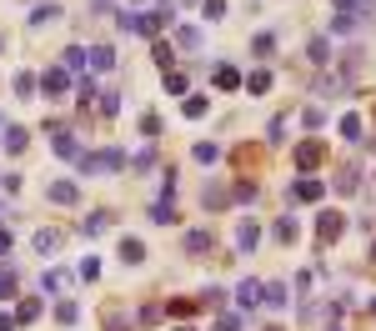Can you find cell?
<instances>
[{"label":"cell","instance_id":"2e32d148","mask_svg":"<svg viewBox=\"0 0 376 331\" xmlns=\"http://www.w3.org/2000/svg\"><path fill=\"white\" fill-rule=\"evenodd\" d=\"M50 201H56V206H76L81 201V186L76 181H50Z\"/></svg>","mask_w":376,"mask_h":331},{"label":"cell","instance_id":"8d00e7d4","mask_svg":"<svg viewBox=\"0 0 376 331\" xmlns=\"http://www.w3.org/2000/svg\"><path fill=\"white\" fill-rule=\"evenodd\" d=\"M186 86H191V81H186L181 71H166V81H160V91H166V95H186Z\"/></svg>","mask_w":376,"mask_h":331},{"label":"cell","instance_id":"44dd1931","mask_svg":"<svg viewBox=\"0 0 376 331\" xmlns=\"http://www.w3.org/2000/svg\"><path fill=\"white\" fill-rule=\"evenodd\" d=\"M16 321H20V326L40 321V301H35V296H20V301H16Z\"/></svg>","mask_w":376,"mask_h":331},{"label":"cell","instance_id":"9c48e42d","mask_svg":"<svg viewBox=\"0 0 376 331\" xmlns=\"http://www.w3.org/2000/svg\"><path fill=\"white\" fill-rule=\"evenodd\" d=\"M311 91H316L321 100H331V95H346V91H356V86H351V81L336 71V76H316V86H311Z\"/></svg>","mask_w":376,"mask_h":331},{"label":"cell","instance_id":"db71d44e","mask_svg":"<svg viewBox=\"0 0 376 331\" xmlns=\"http://www.w3.org/2000/svg\"><path fill=\"white\" fill-rule=\"evenodd\" d=\"M11 251V236H6V226H0V256H6Z\"/></svg>","mask_w":376,"mask_h":331},{"label":"cell","instance_id":"f5cc1de1","mask_svg":"<svg viewBox=\"0 0 376 331\" xmlns=\"http://www.w3.org/2000/svg\"><path fill=\"white\" fill-rule=\"evenodd\" d=\"M216 331H241V316H221V321H216Z\"/></svg>","mask_w":376,"mask_h":331},{"label":"cell","instance_id":"60d3db41","mask_svg":"<svg viewBox=\"0 0 376 331\" xmlns=\"http://www.w3.org/2000/svg\"><path fill=\"white\" fill-rule=\"evenodd\" d=\"M86 61H90L86 45H71V50H66V71H86Z\"/></svg>","mask_w":376,"mask_h":331},{"label":"cell","instance_id":"f35d334b","mask_svg":"<svg viewBox=\"0 0 376 331\" xmlns=\"http://www.w3.org/2000/svg\"><path fill=\"white\" fill-rule=\"evenodd\" d=\"M261 291H266L261 281H241V291H236V301H241V306H256V301H261Z\"/></svg>","mask_w":376,"mask_h":331},{"label":"cell","instance_id":"f546056e","mask_svg":"<svg viewBox=\"0 0 376 331\" xmlns=\"http://www.w3.org/2000/svg\"><path fill=\"white\" fill-rule=\"evenodd\" d=\"M286 296H291V291H286L281 281H266V291H261V301H266V306H286Z\"/></svg>","mask_w":376,"mask_h":331},{"label":"cell","instance_id":"52a82bcc","mask_svg":"<svg viewBox=\"0 0 376 331\" xmlns=\"http://www.w3.org/2000/svg\"><path fill=\"white\" fill-rule=\"evenodd\" d=\"M71 86H76V81H71V71H66V66H50V71L40 76V91H45L50 100H61V95H66Z\"/></svg>","mask_w":376,"mask_h":331},{"label":"cell","instance_id":"836d02e7","mask_svg":"<svg viewBox=\"0 0 376 331\" xmlns=\"http://www.w3.org/2000/svg\"><path fill=\"white\" fill-rule=\"evenodd\" d=\"M181 110H186V121H201L206 110H211V100H206V95H186V105H181Z\"/></svg>","mask_w":376,"mask_h":331},{"label":"cell","instance_id":"bcb514c9","mask_svg":"<svg viewBox=\"0 0 376 331\" xmlns=\"http://www.w3.org/2000/svg\"><path fill=\"white\" fill-rule=\"evenodd\" d=\"M191 156H196V161H206V166H211V161H216V156H221V151H216V141H196V151H191Z\"/></svg>","mask_w":376,"mask_h":331},{"label":"cell","instance_id":"4fadbf2b","mask_svg":"<svg viewBox=\"0 0 376 331\" xmlns=\"http://www.w3.org/2000/svg\"><path fill=\"white\" fill-rule=\"evenodd\" d=\"M261 246V226L246 216V221H236V251H256Z\"/></svg>","mask_w":376,"mask_h":331},{"label":"cell","instance_id":"d4e9b609","mask_svg":"<svg viewBox=\"0 0 376 331\" xmlns=\"http://www.w3.org/2000/svg\"><path fill=\"white\" fill-rule=\"evenodd\" d=\"M151 221H155V226H171V221H176V211H171V201H166V196L151 201Z\"/></svg>","mask_w":376,"mask_h":331},{"label":"cell","instance_id":"91938a15","mask_svg":"<svg viewBox=\"0 0 376 331\" xmlns=\"http://www.w3.org/2000/svg\"><path fill=\"white\" fill-rule=\"evenodd\" d=\"M371 316H376V296H371Z\"/></svg>","mask_w":376,"mask_h":331},{"label":"cell","instance_id":"484cf974","mask_svg":"<svg viewBox=\"0 0 376 331\" xmlns=\"http://www.w3.org/2000/svg\"><path fill=\"white\" fill-rule=\"evenodd\" d=\"M271 50H276V35H271V30H261V35L251 40V55H256V61H266Z\"/></svg>","mask_w":376,"mask_h":331},{"label":"cell","instance_id":"1f68e13d","mask_svg":"<svg viewBox=\"0 0 376 331\" xmlns=\"http://www.w3.org/2000/svg\"><path fill=\"white\" fill-rule=\"evenodd\" d=\"M50 21H61V6H50V0L30 11V25H50Z\"/></svg>","mask_w":376,"mask_h":331},{"label":"cell","instance_id":"d6a6232c","mask_svg":"<svg viewBox=\"0 0 376 331\" xmlns=\"http://www.w3.org/2000/svg\"><path fill=\"white\" fill-rule=\"evenodd\" d=\"M246 91L251 95H266V91H271V71H251L246 76Z\"/></svg>","mask_w":376,"mask_h":331},{"label":"cell","instance_id":"ac0fdd59","mask_svg":"<svg viewBox=\"0 0 376 331\" xmlns=\"http://www.w3.org/2000/svg\"><path fill=\"white\" fill-rule=\"evenodd\" d=\"M166 311H171V316H176V321H191V316H196V311H201V296H176V301H171V306H166Z\"/></svg>","mask_w":376,"mask_h":331},{"label":"cell","instance_id":"681fc988","mask_svg":"<svg viewBox=\"0 0 376 331\" xmlns=\"http://www.w3.org/2000/svg\"><path fill=\"white\" fill-rule=\"evenodd\" d=\"M35 91H40L35 76H16V95H35Z\"/></svg>","mask_w":376,"mask_h":331},{"label":"cell","instance_id":"b9f144b4","mask_svg":"<svg viewBox=\"0 0 376 331\" xmlns=\"http://www.w3.org/2000/svg\"><path fill=\"white\" fill-rule=\"evenodd\" d=\"M301 126H306V131L327 126V110H321V105H306V110H301Z\"/></svg>","mask_w":376,"mask_h":331},{"label":"cell","instance_id":"6125c7cd","mask_svg":"<svg viewBox=\"0 0 376 331\" xmlns=\"http://www.w3.org/2000/svg\"><path fill=\"white\" fill-rule=\"evenodd\" d=\"M0 50H6V40H0Z\"/></svg>","mask_w":376,"mask_h":331},{"label":"cell","instance_id":"cb8c5ba5","mask_svg":"<svg viewBox=\"0 0 376 331\" xmlns=\"http://www.w3.org/2000/svg\"><path fill=\"white\" fill-rule=\"evenodd\" d=\"M121 261H146V241H136V236H121Z\"/></svg>","mask_w":376,"mask_h":331},{"label":"cell","instance_id":"7dc6e473","mask_svg":"<svg viewBox=\"0 0 376 331\" xmlns=\"http://www.w3.org/2000/svg\"><path fill=\"white\" fill-rule=\"evenodd\" d=\"M151 55H155V66H160V71H171V45H166V40H155Z\"/></svg>","mask_w":376,"mask_h":331},{"label":"cell","instance_id":"816d5d0a","mask_svg":"<svg viewBox=\"0 0 376 331\" xmlns=\"http://www.w3.org/2000/svg\"><path fill=\"white\" fill-rule=\"evenodd\" d=\"M131 166H136V176H146V171H151V166H155V156H151V151H141V156H136Z\"/></svg>","mask_w":376,"mask_h":331},{"label":"cell","instance_id":"11a10c76","mask_svg":"<svg viewBox=\"0 0 376 331\" xmlns=\"http://www.w3.org/2000/svg\"><path fill=\"white\" fill-rule=\"evenodd\" d=\"M0 331H16V316H0Z\"/></svg>","mask_w":376,"mask_h":331},{"label":"cell","instance_id":"ab89813d","mask_svg":"<svg viewBox=\"0 0 376 331\" xmlns=\"http://www.w3.org/2000/svg\"><path fill=\"white\" fill-rule=\"evenodd\" d=\"M56 321H61V326H76V321H81V306H76V301H56Z\"/></svg>","mask_w":376,"mask_h":331},{"label":"cell","instance_id":"ba28073f","mask_svg":"<svg viewBox=\"0 0 376 331\" xmlns=\"http://www.w3.org/2000/svg\"><path fill=\"white\" fill-rule=\"evenodd\" d=\"M361 186V161H336V196H351Z\"/></svg>","mask_w":376,"mask_h":331},{"label":"cell","instance_id":"7402d4cb","mask_svg":"<svg viewBox=\"0 0 376 331\" xmlns=\"http://www.w3.org/2000/svg\"><path fill=\"white\" fill-rule=\"evenodd\" d=\"M16 286H20V271H16V266H0V301H11Z\"/></svg>","mask_w":376,"mask_h":331},{"label":"cell","instance_id":"94428289","mask_svg":"<svg viewBox=\"0 0 376 331\" xmlns=\"http://www.w3.org/2000/svg\"><path fill=\"white\" fill-rule=\"evenodd\" d=\"M176 331H191V326H176Z\"/></svg>","mask_w":376,"mask_h":331},{"label":"cell","instance_id":"30bf717a","mask_svg":"<svg viewBox=\"0 0 376 331\" xmlns=\"http://www.w3.org/2000/svg\"><path fill=\"white\" fill-rule=\"evenodd\" d=\"M100 326H105V331H131L126 306H121V301H105V306H100Z\"/></svg>","mask_w":376,"mask_h":331},{"label":"cell","instance_id":"d6986e66","mask_svg":"<svg viewBox=\"0 0 376 331\" xmlns=\"http://www.w3.org/2000/svg\"><path fill=\"white\" fill-rule=\"evenodd\" d=\"M306 55H311L316 66H327V61H331V40H327V35H311V40H306Z\"/></svg>","mask_w":376,"mask_h":331},{"label":"cell","instance_id":"3957f363","mask_svg":"<svg viewBox=\"0 0 376 331\" xmlns=\"http://www.w3.org/2000/svg\"><path fill=\"white\" fill-rule=\"evenodd\" d=\"M231 166H236L241 176H261V166H266V146H256V141L231 146Z\"/></svg>","mask_w":376,"mask_h":331},{"label":"cell","instance_id":"680465c9","mask_svg":"<svg viewBox=\"0 0 376 331\" xmlns=\"http://www.w3.org/2000/svg\"><path fill=\"white\" fill-rule=\"evenodd\" d=\"M266 331H286V326H266Z\"/></svg>","mask_w":376,"mask_h":331},{"label":"cell","instance_id":"e575fe53","mask_svg":"<svg viewBox=\"0 0 376 331\" xmlns=\"http://www.w3.org/2000/svg\"><path fill=\"white\" fill-rule=\"evenodd\" d=\"M90 66H95V71H111V66H116V50H111V45H95V50H90Z\"/></svg>","mask_w":376,"mask_h":331},{"label":"cell","instance_id":"f907efd6","mask_svg":"<svg viewBox=\"0 0 376 331\" xmlns=\"http://www.w3.org/2000/svg\"><path fill=\"white\" fill-rule=\"evenodd\" d=\"M221 301H226L221 286H206V291H201V306H221Z\"/></svg>","mask_w":376,"mask_h":331},{"label":"cell","instance_id":"9a60e30c","mask_svg":"<svg viewBox=\"0 0 376 331\" xmlns=\"http://www.w3.org/2000/svg\"><path fill=\"white\" fill-rule=\"evenodd\" d=\"M61 246H66V231H50V226L35 231V251H40V256H56Z\"/></svg>","mask_w":376,"mask_h":331},{"label":"cell","instance_id":"f6af8a7d","mask_svg":"<svg viewBox=\"0 0 376 331\" xmlns=\"http://www.w3.org/2000/svg\"><path fill=\"white\" fill-rule=\"evenodd\" d=\"M141 131H146V136H160V131H166V121H160L155 110H146V116H141Z\"/></svg>","mask_w":376,"mask_h":331},{"label":"cell","instance_id":"f1b7e54d","mask_svg":"<svg viewBox=\"0 0 376 331\" xmlns=\"http://www.w3.org/2000/svg\"><path fill=\"white\" fill-rule=\"evenodd\" d=\"M186 251L191 256H211V236L206 231H186Z\"/></svg>","mask_w":376,"mask_h":331},{"label":"cell","instance_id":"4dcf8cb0","mask_svg":"<svg viewBox=\"0 0 376 331\" xmlns=\"http://www.w3.org/2000/svg\"><path fill=\"white\" fill-rule=\"evenodd\" d=\"M66 281H71L66 271H45V276H40V286H45V296H56V291H66Z\"/></svg>","mask_w":376,"mask_h":331},{"label":"cell","instance_id":"7bdbcfd3","mask_svg":"<svg viewBox=\"0 0 376 331\" xmlns=\"http://www.w3.org/2000/svg\"><path fill=\"white\" fill-rule=\"evenodd\" d=\"M100 271H105L100 256H86V261H81V281H100Z\"/></svg>","mask_w":376,"mask_h":331},{"label":"cell","instance_id":"83f0119b","mask_svg":"<svg viewBox=\"0 0 376 331\" xmlns=\"http://www.w3.org/2000/svg\"><path fill=\"white\" fill-rule=\"evenodd\" d=\"M25 146H30V131H25V126H16V131H6V151H11V156H20Z\"/></svg>","mask_w":376,"mask_h":331},{"label":"cell","instance_id":"6f0895ef","mask_svg":"<svg viewBox=\"0 0 376 331\" xmlns=\"http://www.w3.org/2000/svg\"><path fill=\"white\" fill-rule=\"evenodd\" d=\"M371 201H376V176H371Z\"/></svg>","mask_w":376,"mask_h":331},{"label":"cell","instance_id":"8992f818","mask_svg":"<svg viewBox=\"0 0 376 331\" xmlns=\"http://www.w3.org/2000/svg\"><path fill=\"white\" fill-rule=\"evenodd\" d=\"M171 21H176V6H160V11H146V16H136V30L155 40V35H160V30H166Z\"/></svg>","mask_w":376,"mask_h":331},{"label":"cell","instance_id":"4316f807","mask_svg":"<svg viewBox=\"0 0 376 331\" xmlns=\"http://www.w3.org/2000/svg\"><path fill=\"white\" fill-rule=\"evenodd\" d=\"M176 45H181V50H201L206 40H201V30H196V25H181V30H176Z\"/></svg>","mask_w":376,"mask_h":331},{"label":"cell","instance_id":"8fae6325","mask_svg":"<svg viewBox=\"0 0 376 331\" xmlns=\"http://www.w3.org/2000/svg\"><path fill=\"white\" fill-rule=\"evenodd\" d=\"M327 196V186H321L316 176H301L296 186H291V201H301V206H311V201H321Z\"/></svg>","mask_w":376,"mask_h":331},{"label":"cell","instance_id":"ee69618b","mask_svg":"<svg viewBox=\"0 0 376 331\" xmlns=\"http://www.w3.org/2000/svg\"><path fill=\"white\" fill-rule=\"evenodd\" d=\"M201 16L206 21H226V0H201Z\"/></svg>","mask_w":376,"mask_h":331},{"label":"cell","instance_id":"c3c4849f","mask_svg":"<svg viewBox=\"0 0 376 331\" xmlns=\"http://www.w3.org/2000/svg\"><path fill=\"white\" fill-rule=\"evenodd\" d=\"M266 141H271V146H276V141H286V116H276L271 126H266Z\"/></svg>","mask_w":376,"mask_h":331},{"label":"cell","instance_id":"5b68a950","mask_svg":"<svg viewBox=\"0 0 376 331\" xmlns=\"http://www.w3.org/2000/svg\"><path fill=\"white\" fill-rule=\"evenodd\" d=\"M341 231H346V216H341V211H321V221H316V241H321V246H336Z\"/></svg>","mask_w":376,"mask_h":331},{"label":"cell","instance_id":"603a6c76","mask_svg":"<svg viewBox=\"0 0 376 331\" xmlns=\"http://www.w3.org/2000/svg\"><path fill=\"white\" fill-rule=\"evenodd\" d=\"M231 201H241V206H251V201H256V176H241V181L231 186Z\"/></svg>","mask_w":376,"mask_h":331},{"label":"cell","instance_id":"be15d7a7","mask_svg":"<svg viewBox=\"0 0 376 331\" xmlns=\"http://www.w3.org/2000/svg\"><path fill=\"white\" fill-rule=\"evenodd\" d=\"M0 211H6V206H0Z\"/></svg>","mask_w":376,"mask_h":331},{"label":"cell","instance_id":"ffe728a7","mask_svg":"<svg viewBox=\"0 0 376 331\" xmlns=\"http://www.w3.org/2000/svg\"><path fill=\"white\" fill-rule=\"evenodd\" d=\"M111 226H116V211H90V216H86V231H90V236L111 231Z\"/></svg>","mask_w":376,"mask_h":331},{"label":"cell","instance_id":"74e56055","mask_svg":"<svg viewBox=\"0 0 376 331\" xmlns=\"http://www.w3.org/2000/svg\"><path fill=\"white\" fill-rule=\"evenodd\" d=\"M341 136H346V141H361V136H366V121H361V116H341Z\"/></svg>","mask_w":376,"mask_h":331},{"label":"cell","instance_id":"7a4b0ae2","mask_svg":"<svg viewBox=\"0 0 376 331\" xmlns=\"http://www.w3.org/2000/svg\"><path fill=\"white\" fill-rule=\"evenodd\" d=\"M327 161H331V151H327V141H321V136H311V141H301V146L291 151V166H296L301 176L321 171V166H327Z\"/></svg>","mask_w":376,"mask_h":331},{"label":"cell","instance_id":"5bb4252c","mask_svg":"<svg viewBox=\"0 0 376 331\" xmlns=\"http://www.w3.org/2000/svg\"><path fill=\"white\" fill-rule=\"evenodd\" d=\"M271 236H276L281 246H296V236H301V221H296V216H281L276 226H271Z\"/></svg>","mask_w":376,"mask_h":331},{"label":"cell","instance_id":"277c9868","mask_svg":"<svg viewBox=\"0 0 376 331\" xmlns=\"http://www.w3.org/2000/svg\"><path fill=\"white\" fill-rule=\"evenodd\" d=\"M45 131H50V146H56V156L81 161V141H76V131H71V126H61V121H45Z\"/></svg>","mask_w":376,"mask_h":331},{"label":"cell","instance_id":"6da1fadb","mask_svg":"<svg viewBox=\"0 0 376 331\" xmlns=\"http://www.w3.org/2000/svg\"><path fill=\"white\" fill-rule=\"evenodd\" d=\"M126 166V151L121 146H100V151H86L81 156V176H111Z\"/></svg>","mask_w":376,"mask_h":331},{"label":"cell","instance_id":"d590c367","mask_svg":"<svg viewBox=\"0 0 376 331\" xmlns=\"http://www.w3.org/2000/svg\"><path fill=\"white\" fill-rule=\"evenodd\" d=\"M116 110H121V95H116V86H105V91H100V116L111 121Z\"/></svg>","mask_w":376,"mask_h":331},{"label":"cell","instance_id":"e0dca14e","mask_svg":"<svg viewBox=\"0 0 376 331\" xmlns=\"http://www.w3.org/2000/svg\"><path fill=\"white\" fill-rule=\"evenodd\" d=\"M211 81H216V91H241V86H246V81H241V71H236V66H226V61L216 66V76H211Z\"/></svg>","mask_w":376,"mask_h":331},{"label":"cell","instance_id":"9f6ffc18","mask_svg":"<svg viewBox=\"0 0 376 331\" xmlns=\"http://www.w3.org/2000/svg\"><path fill=\"white\" fill-rule=\"evenodd\" d=\"M371 266H376V241H371Z\"/></svg>","mask_w":376,"mask_h":331},{"label":"cell","instance_id":"7c38bea8","mask_svg":"<svg viewBox=\"0 0 376 331\" xmlns=\"http://www.w3.org/2000/svg\"><path fill=\"white\" fill-rule=\"evenodd\" d=\"M201 206H206V211H226V206H231V191L216 186V181H206V186H201Z\"/></svg>","mask_w":376,"mask_h":331}]
</instances>
